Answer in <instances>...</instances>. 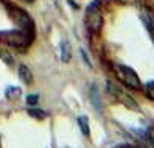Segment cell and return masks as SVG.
I'll use <instances>...</instances> for the list:
<instances>
[{"instance_id":"cell-1","label":"cell","mask_w":154,"mask_h":148,"mask_svg":"<svg viewBox=\"0 0 154 148\" xmlns=\"http://www.w3.org/2000/svg\"><path fill=\"white\" fill-rule=\"evenodd\" d=\"M84 25L89 31V34H101L104 27V16L101 8L98 6V2L94 0L84 13Z\"/></svg>"},{"instance_id":"cell-2","label":"cell","mask_w":154,"mask_h":148,"mask_svg":"<svg viewBox=\"0 0 154 148\" xmlns=\"http://www.w3.org/2000/svg\"><path fill=\"white\" fill-rule=\"evenodd\" d=\"M34 34H30L20 28L16 30H8V31H0V41L13 45V47H26L31 44Z\"/></svg>"},{"instance_id":"cell-3","label":"cell","mask_w":154,"mask_h":148,"mask_svg":"<svg viewBox=\"0 0 154 148\" xmlns=\"http://www.w3.org/2000/svg\"><path fill=\"white\" fill-rule=\"evenodd\" d=\"M112 70L115 73V77L119 78L123 84H126L128 87H132V89H139L142 86V83L131 67L128 66H123V64H114L112 66Z\"/></svg>"},{"instance_id":"cell-4","label":"cell","mask_w":154,"mask_h":148,"mask_svg":"<svg viewBox=\"0 0 154 148\" xmlns=\"http://www.w3.org/2000/svg\"><path fill=\"white\" fill-rule=\"evenodd\" d=\"M59 56L64 62H70L72 61V47L67 41H62L59 45Z\"/></svg>"},{"instance_id":"cell-5","label":"cell","mask_w":154,"mask_h":148,"mask_svg":"<svg viewBox=\"0 0 154 148\" xmlns=\"http://www.w3.org/2000/svg\"><path fill=\"white\" fill-rule=\"evenodd\" d=\"M19 75H20V80L25 83V84H31L33 83V73L26 66H20L19 67Z\"/></svg>"},{"instance_id":"cell-6","label":"cell","mask_w":154,"mask_h":148,"mask_svg":"<svg viewBox=\"0 0 154 148\" xmlns=\"http://www.w3.org/2000/svg\"><path fill=\"white\" fill-rule=\"evenodd\" d=\"M90 98H92V103H94V106L100 111V112H103L101 100H100V95H98V90H97V87H92V92H90Z\"/></svg>"},{"instance_id":"cell-7","label":"cell","mask_w":154,"mask_h":148,"mask_svg":"<svg viewBox=\"0 0 154 148\" xmlns=\"http://www.w3.org/2000/svg\"><path fill=\"white\" fill-rule=\"evenodd\" d=\"M5 95H6V98H10V100H16V98H19L22 95V90L19 87H8L6 92H5Z\"/></svg>"},{"instance_id":"cell-8","label":"cell","mask_w":154,"mask_h":148,"mask_svg":"<svg viewBox=\"0 0 154 148\" xmlns=\"http://www.w3.org/2000/svg\"><path fill=\"white\" fill-rule=\"evenodd\" d=\"M78 123H79V128H81V131H83V134L89 137L90 136V129H89V120H87V117H79Z\"/></svg>"},{"instance_id":"cell-9","label":"cell","mask_w":154,"mask_h":148,"mask_svg":"<svg viewBox=\"0 0 154 148\" xmlns=\"http://www.w3.org/2000/svg\"><path fill=\"white\" fill-rule=\"evenodd\" d=\"M145 94H146V97L149 100H154V81L148 83V84L145 86Z\"/></svg>"},{"instance_id":"cell-10","label":"cell","mask_w":154,"mask_h":148,"mask_svg":"<svg viewBox=\"0 0 154 148\" xmlns=\"http://www.w3.org/2000/svg\"><path fill=\"white\" fill-rule=\"evenodd\" d=\"M0 58H2L6 64H13V62H14V58H13L6 50H0Z\"/></svg>"},{"instance_id":"cell-11","label":"cell","mask_w":154,"mask_h":148,"mask_svg":"<svg viewBox=\"0 0 154 148\" xmlns=\"http://www.w3.org/2000/svg\"><path fill=\"white\" fill-rule=\"evenodd\" d=\"M30 115L39 118V120L45 118V112H44V111H41V109H31V111H30Z\"/></svg>"},{"instance_id":"cell-12","label":"cell","mask_w":154,"mask_h":148,"mask_svg":"<svg viewBox=\"0 0 154 148\" xmlns=\"http://www.w3.org/2000/svg\"><path fill=\"white\" fill-rule=\"evenodd\" d=\"M38 100H39V95H36V94L33 95V94H31V95L26 97V103L33 106V105H38Z\"/></svg>"},{"instance_id":"cell-13","label":"cell","mask_w":154,"mask_h":148,"mask_svg":"<svg viewBox=\"0 0 154 148\" xmlns=\"http://www.w3.org/2000/svg\"><path fill=\"white\" fill-rule=\"evenodd\" d=\"M148 142H149V143H151V145H152V148H154V136H152V137H149V139H148Z\"/></svg>"}]
</instances>
